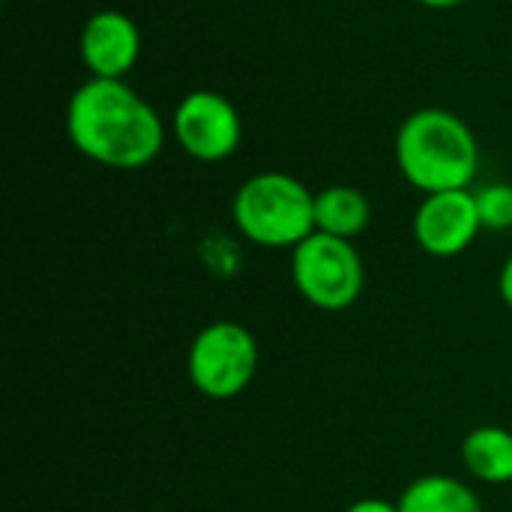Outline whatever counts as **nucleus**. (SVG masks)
I'll return each instance as SVG.
<instances>
[{
	"label": "nucleus",
	"instance_id": "nucleus-15",
	"mask_svg": "<svg viewBox=\"0 0 512 512\" xmlns=\"http://www.w3.org/2000/svg\"><path fill=\"white\" fill-rule=\"evenodd\" d=\"M417 3L426 6V9H459V6H465L471 0H417Z\"/></svg>",
	"mask_w": 512,
	"mask_h": 512
},
{
	"label": "nucleus",
	"instance_id": "nucleus-6",
	"mask_svg": "<svg viewBox=\"0 0 512 512\" xmlns=\"http://www.w3.org/2000/svg\"><path fill=\"white\" fill-rule=\"evenodd\" d=\"M171 135L186 156L213 165L237 153L243 141V117L228 96L216 90H192L174 108Z\"/></svg>",
	"mask_w": 512,
	"mask_h": 512
},
{
	"label": "nucleus",
	"instance_id": "nucleus-10",
	"mask_svg": "<svg viewBox=\"0 0 512 512\" xmlns=\"http://www.w3.org/2000/svg\"><path fill=\"white\" fill-rule=\"evenodd\" d=\"M399 512H483L480 495L450 474H423L399 495Z\"/></svg>",
	"mask_w": 512,
	"mask_h": 512
},
{
	"label": "nucleus",
	"instance_id": "nucleus-5",
	"mask_svg": "<svg viewBox=\"0 0 512 512\" xmlns=\"http://www.w3.org/2000/svg\"><path fill=\"white\" fill-rule=\"evenodd\" d=\"M261 363L258 342L240 321H213L198 330L186 354L192 387L213 402H231L249 390Z\"/></svg>",
	"mask_w": 512,
	"mask_h": 512
},
{
	"label": "nucleus",
	"instance_id": "nucleus-9",
	"mask_svg": "<svg viewBox=\"0 0 512 512\" xmlns=\"http://www.w3.org/2000/svg\"><path fill=\"white\" fill-rule=\"evenodd\" d=\"M465 471L486 486L512 483V432L504 426H477L462 441Z\"/></svg>",
	"mask_w": 512,
	"mask_h": 512
},
{
	"label": "nucleus",
	"instance_id": "nucleus-7",
	"mask_svg": "<svg viewBox=\"0 0 512 512\" xmlns=\"http://www.w3.org/2000/svg\"><path fill=\"white\" fill-rule=\"evenodd\" d=\"M480 213L474 189H450L423 195L414 213V240L432 258H456L480 237Z\"/></svg>",
	"mask_w": 512,
	"mask_h": 512
},
{
	"label": "nucleus",
	"instance_id": "nucleus-13",
	"mask_svg": "<svg viewBox=\"0 0 512 512\" xmlns=\"http://www.w3.org/2000/svg\"><path fill=\"white\" fill-rule=\"evenodd\" d=\"M345 512H399V504L384 501V498H360Z\"/></svg>",
	"mask_w": 512,
	"mask_h": 512
},
{
	"label": "nucleus",
	"instance_id": "nucleus-2",
	"mask_svg": "<svg viewBox=\"0 0 512 512\" xmlns=\"http://www.w3.org/2000/svg\"><path fill=\"white\" fill-rule=\"evenodd\" d=\"M396 168L423 195L471 189L480 174V141L450 108H420L396 132Z\"/></svg>",
	"mask_w": 512,
	"mask_h": 512
},
{
	"label": "nucleus",
	"instance_id": "nucleus-12",
	"mask_svg": "<svg viewBox=\"0 0 512 512\" xmlns=\"http://www.w3.org/2000/svg\"><path fill=\"white\" fill-rule=\"evenodd\" d=\"M477 213L483 231H510L512 228V183H486L474 189Z\"/></svg>",
	"mask_w": 512,
	"mask_h": 512
},
{
	"label": "nucleus",
	"instance_id": "nucleus-3",
	"mask_svg": "<svg viewBox=\"0 0 512 512\" xmlns=\"http://www.w3.org/2000/svg\"><path fill=\"white\" fill-rule=\"evenodd\" d=\"M240 237L261 249H297L315 234V195L285 171H261L240 183L231 201Z\"/></svg>",
	"mask_w": 512,
	"mask_h": 512
},
{
	"label": "nucleus",
	"instance_id": "nucleus-11",
	"mask_svg": "<svg viewBox=\"0 0 512 512\" xmlns=\"http://www.w3.org/2000/svg\"><path fill=\"white\" fill-rule=\"evenodd\" d=\"M372 222L369 198L354 186H327L315 192V231L354 240Z\"/></svg>",
	"mask_w": 512,
	"mask_h": 512
},
{
	"label": "nucleus",
	"instance_id": "nucleus-1",
	"mask_svg": "<svg viewBox=\"0 0 512 512\" xmlns=\"http://www.w3.org/2000/svg\"><path fill=\"white\" fill-rule=\"evenodd\" d=\"M66 135L72 147L114 171H141L165 147V120L126 81L87 78L66 105Z\"/></svg>",
	"mask_w": 512,
	"mask_h": 512
},
{
	"label": "nucleus",
	"instance_id": "nucleus-14",
	"mask_svg": "<svg viewBox=\"0 0 512 512\" xmlns=\"http://www.w3.org/2000/svg\"><path fill=\"white\" fill-rule=\"evenodd\" d=\"M498 294H501L504 306L512 312V252L507 255V261H504V267L498 273Z\"/></svg>",
	"mask_w": 512,
	"mask_h": 512
},
{
	"label": "nucleus",
	"instance_id": "nucleus-4",
	"mask_svg": "<svg viewBox=\"0 0 512 512\" xmlns=\"http://www.w3.org/2000/svg\"><path fill=\"white\" fill-rule=\"evenodd\" d=\"M291 282L309 306L345 312L363 297L366 267L354 240L315 231L291 249Z\"/></svg>",
	"mask_w": 512,
	"mask_h": 512
},
{
	"label": "nucleus",
	"instance_id": "nucleus-8",
	"mask_svg": "<svg viewBox=\"0 0 512 512\" xmlns=\"http://www.w3.org/2000/svg\"><path fill=\"white\" fill-rule=\"evenodd\" d=\"M78 51L90 78L126 81L141 57V30L126 12L99 9L84 21Z\"/></svg>",
	"mask_w": 512,
	"mask_h": 512
}]
</instances>
